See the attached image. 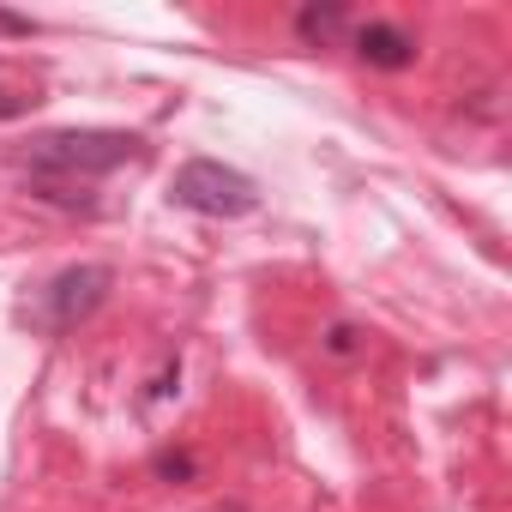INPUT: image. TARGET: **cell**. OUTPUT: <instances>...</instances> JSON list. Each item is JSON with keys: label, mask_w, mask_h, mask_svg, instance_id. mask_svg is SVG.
Listing matches in <instances>:
<instances>
[{"label": "cell", "mask_w": 512, "mask_h": 512, "mask_svg": "<svg viewBox=\"0 0 512 512\" xmlns=\"http://www.w3.org/2000/svg\"><path fill=\"white\" fill-rule=\"evenodd\" d=\"M37 25L31 19H13V13H0V37H31Z\"/></svg>", "instance_id": "ba28073f"}, {"label": "cell", "mask_w": 512, "mask_h": 512, "mask_svg": "<svg viewBox=\"0 0 512 512\" xmlns=\"http://www.w3.org/2000/svg\"><path fill=\"white\" fill-rule=\"evenodd\" d=\"M326 350H332V356H356V350H362V332H356V326H332V332H326Z\"/></svg>", "instance_id": "8992f818"}, {"label": "cell", "mask_w": 512, "mask_h": 512, "mask_svg": "<svg viewBox=\"0 0 512 512\" xmlns=\"http://www.w3.org/2000/svg\"><path fill=\"white\" fill-rule=\"evenodd\" d=\"M229 512H235V506H229Z\"/></svg>", "instance_id": "9c48e42d"}, {"label": "cell", "mask_w": 512, "mask_h": 512, "mask_svg": "<svg viewBox=\"0 0 512 512\" xmlns=\"http://www.w3.org/2000/svg\"><path fill=\"white\" fill-rule=\"evenodd\" d=\"M175 205L193 211V217H247L253 205H260V187H253L241 169L229 163H211V157H193L175 169Z\"/></svg>", "instance_id": "7a4b0ae2"}, {"label": "cell", "mask_w": 512, "mask_h": 512, "mask_svg": "<svg viewBox=\"0 0 512 512\" xmlns=\"http://www.w3.org/2000/svg\"><path fill=\"white\" fill-rule=\"evenodd\" d=\"M344 31H350V13H344V7H302V13H296V37L314 43V49L338 43Z\"/></svg>", "instance_id": "5b68a950"}, {"label": "cell", "mask_w": 512, "mask_h": 512, "mask_svg": "<svg viewBox=\"0 0 512 512\" xmlns=\"http://www.w3.org/2000/svg\"><path fill=\"white\" fill-rule=\"evenodd\" d=\"M350 49H356V61L362 67H374V73H404V67H416V37L404 31V25H392V19H368V25H356L350 31Z\"/></svg>", "instance_id": "277c9868"}, {"label": "cell", "mask_w": 512, "mask_h": 512, "mask_svg": "<svg viewBox=\"0 0 512 512\" xmlns=\"http://www.w3.org/2000/svg\"><path fill=\"white\" fill-rule=\"evenodd\" d=\"M145 139L139 133H109V127H73V133H43L31 139L25 163H31V193L67 211H91L97 199L85 193L91 181H103L121 163H139Z\"/></svg>", "instance_id": "6da1fadb"}, {"label": "cell", "mask_w": 512, "mask_h": 512, "mask_svg": "<svg viewBox=\"0 0 512 512\" xmlns=\"http://www.w3.org/2000/svg\"><path fill=\"white\" fill-rule=\"evenodd\" d=\"M109 284H115L109 266H67V272H55L43 284V296H37V326H49V332L85 326L109 302Z\"/></svg>", "instance_id": "3957f363"}, {"label": "cell", "mask_w": 512, "mask_h": 512, "mask_svg": "<svg viewBox=\"0 0 512 512\" xmlns=\"http://www.w3.org/2000/svg\"><path fill=\"white\" fill-rule=\"evenodd\" d=\"M157 476H193V458L187 452H163L157 458Z\"/></svg>", "instance_id": "52a82bcc"}]
</instances>
